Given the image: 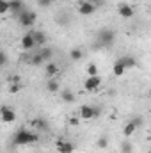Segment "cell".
I'll list each match as a JSON object with an SVG mask.
<instances>
[{"instance_id": "1", "label": "cell", "mask_w": 151, "mask_h": 153, "mask_svg": "<svg viewBox=\"0 0 151 153\" xmlns=\"http://www.w3.org/2000/svg\"><path fill=\"white\" fill-rule=\"evenodd\" d=\"M39 141V134L36 130H27V128H20L14 132L13 137V144L14 146H27V144H34Z\"/></svg>"}, {"instance_id": "2", "label": "cell", "mask_w": 151, "mask_h": 153, "mask_svg": "<svg viewBox=\"0 0 151 153\" xmlns=\"http://www.w3.org/2000/svg\"><path fill=\"white\" fill-rule=\"evenodd\" d=\"M18 20H20V25L21 27H32L38 20L36 13L34 11H29V9H23L20 14H18Z\"/></svg>"}, {"instance_id": "3", "label": "cell", "mask_w": 151, "mask_h": 153, "mask_svg": "<svg viewBox=\"0 0 151 153\" xmlns=\"http://www.w3.org/2000/svg\"><path fill=\"white\" fill-rule=\"evenodd\" d=\"M114 39H115V32H114L112 29H103L98 34V43L101 46H112Z\"/></svg>"}, {"instance_id": "4", "label": "cell", "mask_w": 151, "mask_h": 153, "mask_svg": "<svg viewBox=\"0 0 151 153\" xmlns=\"http://www.w3.org/2000/svg\"><path fill=\"white\" fill-rule=\"evenodd\" d=\"M98 114H100V111L94 109V107H91V105H82L80 111H78V117L84 119V121L94 119V117H98Z\"/></svg>"}, {"instance_id": "5", "label": "cell", "mask_w": 151, "mask_h": 153, "mask_svg": "<svg viewBox=\"0 0 151 153\" xmlns=\"http://www.w3.org/2000/svg\"><path fill=\"white\" fill-rule=\"evenodd\" d=\"M96 4L94 2H87V0H82V2H78V13L82 14V16H91V14H94V11H96Z\"/></svg>"}, {"instance_id": "6", "label": "cell", "mask_w": 151, "mask_h": 153, "mask_svg": "<svg viewBox=\"0 0 151 153\" xmlns=\"http://www.w3.org/2000/svg\"><path fill=\"white\" fill-rule=\"evenodd\" d=\"M101 85V78L96 75V76H87L85 82H84V89L93 93V91H98V87Z\"/></svg>"}, {"instance_id": "7", "label": "cell", "mask_w": 151, "mask_h": 153, "mask_svg": "<svg viewBox=\"0 0 151 153\" xmlns=\"http://www.w3.org/2000/svg\"><path fill=\"white\" fill-rule=\"evenodd\" d=\"M55 148L59 153H73L75 152V144L71 141H66V139H59L55 143Z\"/></svg>"}, {"instance_id": "8", "label": "cell", "mask_w": 151, "mask_h": 153, "mask_svg": "<svg viewBox=\"0 0 151 153\" xmlns=\"http://www.w3.org/2000/svg\"><path fill=\"white\" fill-rule=\"evenodd\" d=\"M117 13H119V16H123V18H132V16H133V7H132L130 4H126V2H121V4L117 5Z\"/></svg>"}, {"instance_id": "9", "label": "cell", "mask_w": 151, "mask_h": 153, "mask_svg": "<svg viewBox=\"0 0 151 153\" xmlns=\"http://www.w3.org/2000/svg\"><path fill=\"white\" fill-rule=\"evenodd\" d=\"M0 117H2L4 123H13L16 119V112L13 109H9V107H2L0 109Z\"/></svg>"}, {"instance_id": "10", "label": "cell", "mask_w": 151, "mask_h": 153, "mask_svg": "<svg viewBox=\"0 0 151 153\" xmlns=\"http://www.w3.org/2000/svg\"><path fill=\"white\" fill-rule=\"evenodd\" d=\"M30 36H32V39H34V43H36L38 48L46 45V34L43 30H34V32H30Z\"/></svg>"}, {"instance_id": "11", "label": "cell", "mask_w": 151, "mask_h": 153, "mask_svg": "<svg viewBox=\"0 0 151 153\" xmlns=\"http://www.w3.org/2000/svg\"><path fill=\"white\" fill-rule=\"evenodd\" d=\"M32 126H34V130L36 132H44V130H48V121L44 119V117H36V119H32Z\"/></svg>"}, {"instance_id": "12", "label": "cell", "mask_w": 151, "mask_h": 153, "mask_svg": "<svg viewBox=\"0 0 151 153\" xmlns=\"http://www.w3.org/2000/svg\"><path fill=\"white\" fill-rule=\"evenodd\" d=\"M23 9H25V4H23V0H9V11H13V13L20 14Z\"/></svg>"}, {"instance_id": "13", "label": "cell", "mask_w": 151, "mask_h": 153, "mask_svg": "<svg viewBox=\"0 0 151 153\" xmlns=\"http://www.w3.org/2000/svg\"><path fill=\"white\" fill-rule=\"evenodd\" d=\"M21 48H23V50H32V48H36V43H34L32 36H30V32L21 38Z\"/></svg>"}, {"instance_id": "14", "label": "cell", "mask_w": 151, "mask_h": 153, "mask_svg": "<svg viewBox=\"0 0 151 153\" xmlns=\"http://www.w3.org/2000/svg\"><path fill=\"white\" fill-rule=\"evenodd\" d=\"M119 61L123 62V66H124L126 70H128V68H135V66H137V59H135L133 55H123Z\"/></svg>"}, {"instance_id": "15", "label": "cell", "mask_w": 151, "mask_h": 153, "mask_svg": "<svg viewBox=\"0 0 151 153\" xmlns=\"http://www.w3.org/2000/svg\"><path fill=\"white\" fill-rule=\"evenodd\" d=\"M59 93H61V98H62L66 103H73V102H75V93H73L71 89L66 87V89H62V91H59Z\"/></svg>"}, {"instance_id": "16", "label": "cell", "mask_w": 151, "mask_h": 153, "mask_svg": "<svg viewBox=\"0 0 151 153\" xmlns=\"http://www.w3.org/2000/svg\"><path fill=\"white\" fill-rule=\"evenodd\" d=\"M44 71H46V75L50 76V78H53V76L59 73V66H57L55 62L48 61V62H46V68H44Z\"/></svg>"}, {"instance_id": "17", "label": "cell", "mask_w": 151, "mask_h": 153, "mask_svg": "<svg viewBox=\"0 0 151 153\" xmlns=\"http://www.w3.org/2000/svg\"><path fill=\"white\" fill-rule=\"evenodd\" d=\"M135 132H137V126H135L132 121H128V123L123 126V135H124V137H132Z\"/></svg>"}, {"instance_id": "18", "label": "cell", "mask_w": 151, "mask_h": 153, "mask_svg": "<svg viewBox=\"0 0 151 153\" xmlns=\"http://www.w3.org/2000/svg\"><path fill=\"white\" fill-rule=\"evenodd\" d=\"M124 71H126V68H124V66H123V62L117 59V61L114 62V68H112L114 76H123V75H124Z\"/></svg>"}, {"instance_id": "19", "label": "cell", "mask_w": 151, "mask_h": 153, "mask_svg": "<svg viewBox=\"0 0 151 153\" xmlns=\"http://www.w3.org/2000/svg\"><path fill=\"white\" fill-rule=\"evenodd\" d=\"M46 89H48L50 93H59V91H61V85H59V82H57L55 78H50L48 84H46Z\"/></svg>"}, {"instance_id": "20", "label": "cell", "mask_w": 151, "mask_h": 153, "mask_svg": "<svg viewBox=\"0 0 151 153\" xmlns=\"http://www.w3.org/2000/svg\"><path fill=\"white\" fill-rule=\"evenodd\" d=\"M39 53H41V57H43V61H44V62L52 61V57H53V50H52V48H41V50H39Z\"/></svg>"}, {"instance_id": "21", "label": "cell", "mask_w": 151, "mask_h": 153, "mask_svg": "<svg viewBox=\"0 0 151 153\" xmlns=\"http://www.w3.org/2000/svg\"><path fill=\"white\" fill-rule=\"evenodd\" d=\"M96 148H100V150L109 148V137H107V135H101V137L98 139V143H96Z\"/></svg>"}, {"instance_id": "22", "label": "cell", "mask_w": 151, "mask_h": 153, "mask_svg": "<svg viewBox=\"0 0 151 153\" xmlns=\"http://www.w3.org/2000/svg\"><path fill=\"white\" fill-rule=\"evenodd\" d=\"M70 57H71V61H80V59L84 57V53H82V50H80V48H71Z\"/></svg>"}, {"instance_id": "23", "label": "cell", "mask_w": 151, "mask_h": 153, "mask_svg": "<svg viewBox=\"0 0 151 153\" xmlns=\"http://www.w3.org/2000/svg\"><path fill=\"white\" fill-rule=\"evenodd\" d=\"M43 62H44V61H43V57H41V53H34V55H32V57H30V64H32V66H39V64H43Z\"/></svg>"}, {"instance_id": "24", "label": "cell", "mask_w": 151, "mask_h": 153, "mask_svg": "<svg viewBox=\"0 0 151 153\" xmlns=\"http://www.w3.org/2000/svg\"><path fill=\"white\" fill-rule=\"evenodd\" d=\"M21 82H16V84H9V93L11 94H16V93H20L21 91Z\"/></svg>"}, {"instance_id": "25", "label": "cell", "mask_w": 151, "mask_h": 153, "mask_svg": "<svg viewBox=\"0 0 151 153\" xmlns=\"http://www.w3.org/2000/svg\"><path fill=\"white\" fill-rule=\"evenodd\" d=\"M96 75H98V66L94 62H91L87 66V76H96Z\"/></svg>"}, {"instance_id": "26", "label": "cell", "mask_w": 151, "mask_h": 153, "mask_svg": "<svg viewBox=\"0 0 151 153\" xmlns=\"http://www.w3.org/2000/svg\"><path fill=\"white\" fill-rule=\"evenodd\" d=\"M9 11V0H0V14H5Z\"/></svg>"}, {"instance_id": "27", "label": "cell", "mask_w": 151, "mask_h": 153, "mask_svg": "<svg viewBox=\"0 0 151 153\" xmlns=\"http://www.w3.org/2000/svg\"><path fill=\"white\" fill-rule=\"evenodd\" d=\"M132 148H133V146H132V143H128V141L121 144V152L123 153H132Z\"/></svg>"}, {"instance_id": "28", "label": "cell", "mask_w": 151, "mask_h": 153, "mask_svg": "<svg viewBox=\"0 0 151 153\" xmlns=\"http://www.w3.org/2000/svg\"><path fill=\"white\" fill-rule=\"evenodd\" d=\"M132 123H133L137 128H141V126H142V116H137V117H133V119H132Z\"/></svg>"}, {"instance_id": "29", "label": "cell", "mask_w": 151, "mask_h": 153, "mask_svg": "<svg viewBox=\"0 0 151 153\" xmlns=\"http://www.w3.org/2000/svg\"><path fill=\"white\" fill-rule=\"evenodd\" d=\"M5 62H7V55L0 50V68H2V66H5Z\"/></svg>"}, {"instance_id": "30", "label": "cell", "mask_w": 151, "mask_h": 153, "mask_svg": "<svg viewBox=\"0 0 151 153\" xmlns=\"http://www.w3.org/2000/svg\"><path fill=\"white\" fill-rule=\"evenodd\" d=\"M38 5H41V7H50L52 5V0H38Z\"/></svg>"}, {"instance_id": "31", "label": "cell", "mask_w": 151, "mask_h": 153, "mask_svg": "<svg viewBox=\"0 0 151 153\" xmlns=\"http://www.w3.org/2000/svg\"><path fill=\"white\" fill-rule=\"evenodd\" d=\"M16 82H20V76L18 75H11L7 78V84H16Z\"/></svg>"}, {"instance_id": "32", "label": "cell", "mask_w": 151, "mask_h": 153, "mask_svg": "<svg viewBox=\"0 0 151 153\" xmlns=\"http://www.w3.org/2000/svg\"><path fill=\"white\" fill-rule=\"evenodd\" d=\"M78 123H80V117H78V116H73V117H70V125H71V126H76Z\"/></svg>"}, {"instance_id": "33", "label": "cell", "mask_w": 151, "mask_h": 153, "mask_svg": "<svg viewBox=\"0 0 151 153\" xmlns=\"http://www.w3.org/2000/svg\"><path fill=\"white\" fill-rule=\"evenodd\" d=\"M78 2H82V0H78Z\"/></svg>"}]
</instances>
